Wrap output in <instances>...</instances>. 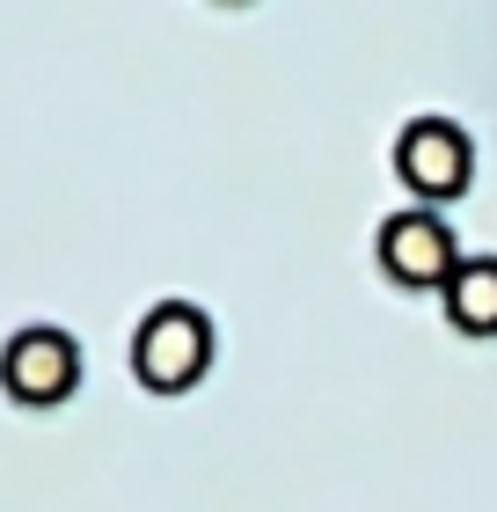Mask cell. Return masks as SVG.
Segmentation results:
<instances>
[{
	"label": "cell",
	"mask_w": 497,
	"mask_h": 512,
	"mask_svg": "<svg viewBox=\"0 0 497 512\" xmlns=\"http://www.w3.org/2000/svg\"><path fill=\"white\" fill-rule=\"evenodd\" d=\"M0 388L30 410H52L81 388V344L59 322H22V330L0 344Z\"/></svg>",
	"instance_id": "cell-2"
},
{
	"label": "cell",
	"mask_w": 497,
	"mask_h": 512,
	"mask_svg": "<svg viewBox=\"0 0 497 512\" xmlns=\"http://www.w3.org/2000/svg\"><path fill=\"white\" fill-rule=\"evenodd\" d=\"M439 300L461 337H497V256H461V271L439 286Z\"/></svg>",
	"instance_id": "cell-5"
},
{
	"label": "cell",
	"mask_w": 497,
	"mask_h": 512,
	"mask_svg": "<svg viewBox=\"0 0 497 512\" xmlns=\"http://www.w3.org/2000/svg\"><path fill=\"white\" fill-rule=\"evenodd\" d=\"M373 256H381V271L395 286H446V278L461 271V242H454V227H446L432 205L388 213L381 235H373Z\"/></svg>",
	"instance_id": "cell-4"
},
{
	"label": "cell",
	"mask_w": 497,
	"mask_h": 512,
	"mask_svg": "<svg viewBox=\"0 0 497 512\" xmlns=\"http://www.w3.org/2000/svg\"><path fill=\"white\" fill-rule=\"evenodd\" d=\"M212 366V315L198 300H154L132 330V374L154 395H191Z\"/></svg>",
	"instance_id": "cell-1"
},
{
	"label": "cell",
	"mask_w": 497,
	"mask_h": 512,
	"mask_svg": "<svg viewBox=\"0 0 497 512\" xmlns=\"http://www.w3.org/2000/svg\"><path fill=\"white\" fill-rule=\"evenodd\" d=\"M395 176L410 183L424 205H446L468 191V176H476V139H468L454 118H439V110H424L395 132Z\"/></svg>",
	"instance_id": "cell-3"
}]
</instances>
